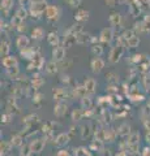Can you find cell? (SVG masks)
I'll return each mask as SVG.
<instances>
[{
	"mask_svg": "<svg viewBox=\"0 0 150 156\" xmlns=\"http://www.w3.org/2000/svg\"><path fill=\"white\" fill-rule=\"evenodd\" d=\"M65 58V48L61 46H56L52 50V60L56 62H60Z\"/></svg>",
	"mask_w": 150,
	"mask_h": 156,
	"instance_id": "4",
	"label": "cell"
},
{
	"mask_svg": "<svg viewBox=\"0 0 150 156\" xmlns=\"http://www.w3.org/2000/svg\"><path fill=\"white\" fill-rule=\"evenodd\" d=\"M142 21H144V23L146 25L149 29H150V13H148L146 16H145L144 18H142Z\"/></svg>",
	"mask_w": 150,
	"mask_h": 156,
	"instance_id": "35",
	"label": "cell"
},
{
	"mask_svg": "<svg viewBox=\"0 0 150 156\" xmlns=\"http://www.w3.org/2000/svg\"><path fill=\"white\" fill-rule=\"evenodd\" d=\"M127 129H129V126H127V125H123L122 128H120V130H122V131H120V134H122V135H124V134L129 133V130L127 131Z\"/></svg>",
	"mask_w": 150,
	"mask_h": 156,
	"instance_id": "37",
	"label": "cell"
},
{
	"mask_svg": "<svg viewBox=\"0 0 150 156\" xmlns=\"http://www.w3.org/2000/svg\"><path fill=\"white\" fill-rule=\"evenodd\" d=\"M61 13H63V11H61L60 7H57V5H51V4H48L43 14H45V17H46V20H47L48 23H55V22H57V21L60 20Z\"/></svg>",
	"mask_w": 150,
	"mask_h": 156,
	"instance_id": "1",
	"label": "cell"
},
{
	"mask_svg": "<svg viewBox=\"0 0 150 156\" xmlns=\"http://www.w3.org/2000/svg\"><path fill=\"white\" fill-rule=\"evenodd\" d=\"M45 70L48 73V74H55V73L57 72V62L54 61V60L50 61V62H47Z\"/></svg>",
	"mask_w": 150,
	"mask_h": 156,
	"instance_id": "21",
	"label": "cell"
},
{
	"mask_svg": "<svg viewBox=\"0 0 150 156\" xmlns=\"http://www.w3.org/2000/svg\"><path fill=\"white\" fill-rule=\"evenodd\" d=\"M123 53H124V46L120 44V43H116V46H114L110 51V55H108L110 62L116 64L120 60V57H123Z\"/></svg>",
	"mask_w": 150,
	"mask_h": 156,
	"instance_id": "2",
	"label": "cell"
},
{
	"mask_svg": "<svg viewBox=\"0 0 150 156\" xmlns=\"http://www.w3.org/2000/svg\"><path fill=\"white\" fill-rule=\"evenodd\" d=\"M71 8H79L81 5V0H64Z\"/></svg>",
	"mask_w": 150,
	"mask_h": 156,
	"instance_id": "30",
	"label": "cell"
},
{
	"mask_svg": "<svg viewBox=\"0 0 150 156\" xmlns=\"http://www.w3.org/2000/svg\"><path fill=\"white\" fill-rule=\"evenodd\" d=\"M133 30L140 34H146L150 31V29L145 25L144 21H137V22H134V25H133Z\"/></svg>",
	"mask_w": 150,
	"mask_h": 156,
	"instance_id": "14",
	"label": "cell"
},
{
	"mask_svg": "<svg viewBox=\"0 0 150 156\" xmlns=\"http://www.w3.org/2000/svg\"><path fill=\"white\" fill-rule=\"evenodd\" d=\"M56 156H68V152H67V151H64V150H61V151H59V152H57Z\"/></svg>",
	"mask_w": 150,
	"mask_h": 156,
	"instance_id": "41",
	"label": "cell"
},
{
	"mask_svg": "<svg viewBox=\"0 0 150 156\" xmlns=\"http://www.w3.org/2000/svg\"><path fill=\"white\" fill-rule=\"evenodd\" d=\"M29 43H30V41H29V38L25 35V34H20L16 39V47L18 50H24V48L29 47Z\"/></svg>",
	"mask_w": 150,
	"mask_h": 156,
	"instance_id": "10",
	"label": "cell"
},
{
	"mask_svg": "<svg viewBox=\"0 0 150 156\" xmlns=\"http://www.w3.org/2000/svg\"><path fill=\"white\" fill-rule=\"evenodd\" d=\"M68 140H69V136L68 134H65V133H61L56 136V139H55V144L56 146H64L65 143H68Z\"/></svg>",
	"mask_w": 150,
	"mask_h": 156,
	"instance_id": "20",
	"label": "cell"
},
{
	"mask_svg": "<svg viewBox=\"0 0 150 156\" xmlns=\"http://www.w3.org/2000/svg\"><path fill=\"white\" fill-rule=\"evenodd\" d=\"M95 81L93 80V78H86V81H85V83H84V87H85V90L86 91H89V92H93L94 89H95Z\"/></svg>",
	"mask_w": 150,
	"mask_h": 156,
	"instance_id": "23",
	"label": "cell"
},
{
	"mask_svg": "<svg viewBox=\"0 0 150 156\" xmlns=\"http://www.w3.org/2000/svg\"><path fill=\"white\" fill-rule=\"evenodd\" d=\"M14 14H16V16H18L21 20H25V18H27L29 16H30V13H29V8H27V7H21V5L16 9Z\"/></svg>",
	"mask_w": 150,
	"mask_h": 156,
	"instance_id": "18",
	"label": "cell"
},
{
	"mask_svg": "<svg viewBox=\"0 0 150 156\" xmlns=\"http://www.w3.org/2000/svg\"><path fill=\"white\" fill-rule=\"evenodd\" d=\"M54 112H55L56 116H63L67 112V105H64L63 103H59V104L55 107V111Z\"/></svg>",
	"mask_w": 150,
	"mask_h": 156,
	"instance_id": "26",
	"label": "cell"
},
{
	"mask_svg": "<svg viewBox=\"0 0 150 156\" xmlns=\"http://www.w3.org/2000/svg\"><path fill=\"white\" fill-rule=\"evenodd\" d=\"M16 30H17L18 33H21V34H22V33H25V30H26V23H25V22H22L20 26H17Z\"/></svg>",
	"mask_w": 150,
	"mask_h": 156,
	"instance_id": "34",
	"label": "cell"
},
{
	"mask_svg": "<svg viewBox=\"0 0 150 156\" xmlns=\"http://www.w3.org/2000/svg\"><path fill=\"white\" fill-rule=\"evenodd\" d=\"M122 35H123V37H124L125 39H127V41H128V39H130L132 37L137 35V34H136V31H134L133 29H129V30H124V31H123V34H122Z\"/></svg>",
	"mask_w": 150,
	"mask_h": 156,
	"instance_id": "29",
	"label": "cell"
},
{
	"mask_svg": "<svg viewBox=\"0 0 150 156\" xmlns=\"http://www.w3.org/2000/svg\"><path fill=\"white\" fill-rule=\"evenodd\" d=\"M133 0H118V4H130Z\"/></svg>",
	"mask_w": 150,
	"mask_h": 156,
	"instance_id": "40",
	"label": "cell"
},
{
	"mask_svg": "<svg viewBox=\"0 0 150 156\" xmlns=\"http://www.w3.org/2000/svg\"><path fill=\"white\" fill-rule=\"evenodd\" d=\"M145 125H146V128H148V131H150V120L146 121V124H145Z\"/></svg>",
	"mask_w": 150,
	"mask_h": 156,
	"instance_id": "43",
	"label": "cell"
},
{
	"mask_svg": "<svg viewBox=\"0 0 150 156\" xmlns=\"http://www.w3.org/2000/svg\"><path fill=\"white\" fill-rule=\"evenodd\" d=\"M31 38L34 39V41H42L43 38H45V30H43L42 27H34L31 30Z\"/></svg>",
	"mask_w": 150,
	"mask_h": 156,
	"instance_id": "16",
	"label": "cell"
},
{
	"mask_svg": "<svg viewBox=\"0 0 150 156\" xmlns=\"http://www.w3.org/2000/svg\"><path fill=\"white\" fill-rule=\"evenodd\" d=\"M106 78H108V81H115V78H118V76L115 73H108V74H106Z\"/></svg>",
	"mask_w": 150,
	"mask_h": 156,
	"instance_id": "36",
	"label": "cell"
},
{
	"mask_svg": "<svg viewBox=\"0 0 150 156\" xmlns=\"http://www.w3.org/2000/svg\"><path fill=\"white\" fill-rule=\"evenodd\" d=\"M138 138V135L137 134H133L132 136H130V140H129V143H136V139Z\"/></svg>",
	"mask_w": 150,
	"mask_h": 156,
	"instance_id": "39",
	"label": "cell"
},
{
	"mask_svg": "<svg viewBox=\"0 0 150 156\" xmlns=\"http://www.w3.org/2000/svg\"><path fill=\"white\" fill-rule=\"evenodd\" d=\"M142 9H150V0H138Z\"/></svg>",
	"mask_w": 150,
	"mask_h": 156,
	"instance_id": "31",
	"label": "cell"
},
{
	"mask_svg": "<svg viewBox=\"0 0 150 156\" xmlns=\"http://www.w3.org/2000/svg\"><path fill=\"white\" fill-rule=\"evenodd\" d=\"M122 21H123V18H122V14L119 12H112L108 17V22L112 27H119L122 25Z\"/></svg>",
	"mask_w": 150,
	"mask_h": 156,
	"instance_id": "8",
	"label": "cell"
},
{
	"mask_svg": "<svg viewBox=\"0 0 150 156\" xmlns=\"http://www.w3.org/2000/svg\"><path fill=\"white\" fill-rule=\"evenodd\" d=\"M63 43H64V47L65 48H69L75 44V43H77V35H75V34H71L68 31L64 33V41H63Z\"/></svg>",
	"mask_w": 150,
	"mask_h": 156,
	"instance_id": "9",
	"label": "cell"
},
{
	"mask_svg": "<svg viewBox=\"0 0 150 156\" xmlns=\"http://www.w3.org/2000/svg\"><path fill=\"white\" fill-rule=\"evenodd\" d=\"M47 42H48V44L52 46V47L59 46V43H60L59 34H57L56 31H51V33L47 35Z\"/></svg>",
	"mask_w": 150,
	"mask_h": 156,
	"instance_id": "12",
	"label": "cell"
},
{
	"mask_svg": "<svg viewBox=\"0 0 150 156\" xmlns=\"http://www.w3.org/2000/svg\"><path fill=\"white\" fill-rule=\"evenodd\" d=\"M42 83H43V80H42L41 77H38V76L34 78V80H33V85H34L35 87H39Z\"/></svg>",
	"mask_w": 150,
	"mask_h": 156,
	"instance_id": "32",
	"label": "cell"
},
{
	"mask_svg": "<svg viewBox=\"0 0 150 156\" xmlns=\"http://www.w3.org/2000/svg\"><path fill=\"white\" fill-rule=\"evenodd\" d=\"M106 4H107L108 7H115L116 4H118V0H106Z\"/></svg>",
	"mask_w": 150,
	"mask_h": 156,
	"instance_id": "38",
	"label": "cell"
},
{
	"mask_svg": "<svg viewBox=\"0 0 150 156\" xmlns=\"http://www.w3.org/2000/svg\"><path fill=\"white\" fill-rule=\"evenodd\" d=\"M80 116H81V115H80V112H77V113H76V111L73 112V119L79 120V119H80Z\"/></svg>",
	"mask_w": 150,
	"mask_h": 156,
	"instance_id": "42",
	"label": "cell"
},
{
	"mask_svg": "<svg viewBox=\"0 0 150 156\" xmlns=\"http://www.w3.org/2000/svg\"><path fill=\"white\" fill-rule=\"evenodd\" d=\"M140 44V38L138 35H134L130 39H128V48H136Z\"/></svg>",
	"mask_w": 150,
	"mask_h": 156,
	"instance_id": "25",
	"label": "cell"
},
{
	"mask_svg": "<svg viewBox=\"0 0 150 156\" xmlns=\"http://www.w3.org/2000/svg\"><path fill=\"white\" fill-rule=\"evenodd\" d=\"M90 68H91V70H93L94 73H99L104 68V61L101 57L95 56L93 60L90 61Z\"/></svg>",
	"mask_w": 150,
	"mask_h": 156,
	"instance_id": "6",
	"label": "cell"
},
{
	"mask_svg": "<svg viewBox=\"0 0 150 156\" xmlns=\"http://www.w3.org/2000/svg\"><path fill=\"white\" fill-rule=\"evenodd\" d=\"M9 51H11V42L8 39H3L2 41V44H0V53H2L3 57L8 56Z\"/></svg>",
	"mask_w": 150,
	"mask_h": 156,
	"instance_id": "15",
	"label": "cell"
},
{
	"mask_svg": "<svg viewBox=\"0 0 150 156\" xmlns=\"http://www.w3.org/2000/svg\"><path fill=\"white\" fill-rule=\"evenodd\" d=\"M43 147H45V142L41 139H37L30 144V151L31 152H41Z\"/></svg>",
	"mask_w": 150,
	"mask_h": 156,
	"instance_id": "19",
	"label": "cell"
},
{
	"mask_svg": "<svg viewBox=\"0 0 150 156\" xmlns=\"http://www.w3.org/2000/svg\"><path fill=\"white\" fill-rule=\"evenodd\" d=\"M14 5V0H2V11L3 13L5 14H9V12H11V9L13 8Z\"/></svg>",
	"mask_w": 150,
	"mask_h": 156,
	"instance_id": "17",
	"label": "cell"
},
{
	"mask_svg": "<svg viewBox=\"0 0 150 156\" xmlns=\"http://www.w3.org/2000/svg\"><path fill=\"white\" fill-rule=\"evenodd\" d=\"M89 11H86V9H79L75 14V20L77 22H85L89 20Z\"/></svg>",
	"mask_w": 150,
	"mask_h": 156,
	"instance_id": "11",
	"label": "cell"
},
{
	"mask_svg": "<svg viewBox=\"0 0 150 156\" xmlns=\"http://www.w3.org/2000/svg\"><path fill=\"white\" fill-rule=\"evenodd\" d=\"M146 142H148V143H150V131H149L148 135H146Z\"/></svg>",
	"mask_w": 150,
	"mask_h": 156,
	"instance_id": "44",
	"label": "cell"
},
{
	"mask_svg": "<svg viewBox=\"0 0 150 156\" xmlns=\"http://www.w3.org/2000/svg\"><path fill=\"white\" fill-rule=\"evenodd\" d=\"M90 51H91V53H93L94 56H98L99 57L103 53V47L101 46V44H98V43H94V44H91Z\"/></svg>",
	"mask_w": 150,
	"mask_h": 156,
	"instance_id": "22",
	"label": "cell"
},
{
	"mask_svg": "<svg viewBox=\"0 0 150 156\" xmlns=\"http://www.w3.org/2000/svg\"><path fill=\"white\" fill-rule=\"evenodd\" d=\"M54 96H55V99L57 101H60V100L64 99L65 92H64V90H63V89H56V90H54Z\"/></svg>",
	"mask_w": 150,
	"mask_h": 156,
	"instance_id": "28",
	"label": "cell"
},
{
	"mask_svg": "<svg viewBox=\"0 0 150 156\" xmlns=\"http://www.w3.org/2000/svg\"><path fill=\"white\" fill-rule=\"evenodd\" d=\"M112 39H114V27H104L101 30L98 41H101L102 43H110Z\"/></svg>",
	"mask_w": 150,
	"mask_h": 156,
	"instance_id": "3",
	"label": "cell"
},
{
	"mask_svg": "<svg viewBox=\"0 0 150 156\" xmlns=\"http://www.w3.org/2000/svg\"><path fill=\"white\" fill-rule=\"evenodd\" d=\"M18 2V5H21V7H27L30 5V3H31V0H17Z\"/></svg>",
	"mask_w": 150,
	"mask_h": 156,
	"instance_id": "33",
	"label": "cell"
},
{
	"mask_svg": "<svg viewBox=\"0 0 150 156\" xmlns=\"http://www.w3.org/2000/svg\"><path fill=\"white\" fill-rule=\"evenodd\" d=\"M90 42H94L95 43L97 39L91 37L89 33L81 31L80 34H77V43H79V44H86V43H90Z\"/></svg>",
	"mask_w": 150,
	"mask_h": 156,
	"instance_id": "7",
	"label": "cell"
},
{
	"mask_svg": "<svg viewBox=\"0 0 150 156\" xmlns=\"http://www.w3.org/2000/svg\"><path fill=\"white\" fill-rule=\"evenodd\" d=\"M22 22H24V20H21L18 16H16V14L11 18V25L13 26V29H17V26H20Z\"/></svg>",
	"mask_w": 150,
	"mask_h": 156,
	"instance_id": "27",
	"label": "cell"
},
{
	"mask_svg": "<svg viewBox=\"0 0 150 156\" xmlns=\"http://www.w3.org/2000/svg\"><path fill=\"white\" fill-rule=\"evenodd\" d=\"M128 12H129V14L132 17H137L140 13H141L144 9H142V7H141V4L138 3V0H133L130 4H128Z\"/></svg>",
	"mask_w": 150,
	"mask_h": 156,
	"instance_id": "5",
	"label": "cell"
},
{
	"mask_svg": "<svg viewBox=\"0 0 150 156\" xmlns=\"http://www.w3.org/2000/svg\"><path fill=\"white\" fill-rule=\"evenodd\" d=\"M3 65L5 69H11V68L17 66V58L14 56H5L3 58Z\"/></svg>",
	"mask_w": 150,
	"mask_h": 156,
	"instance_id": "13",
	"label": "cell"
},
{
	"mask_svg": "<svg viewBox=\"0 0 150 156\" xmlns=\"http://www.w3.org/2000/svg\"><path fill=\"white\" fill-rule=\"evenodd\" d=\"M67 31L71 33V34H75V35H77V34H80V33L82 31V25H81L80 22H79V23H75V25H72Z\"/></svg>",
	"mask_w": 150,
	"mask_h": 156,
	"instance_id": "24",
	"label": "cell"
}]
</instances>
